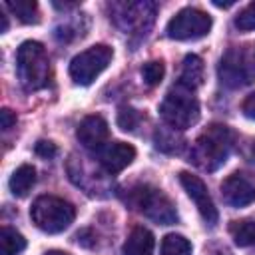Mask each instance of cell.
Here are the masks:
<instances>
[{
	"label": "cell",
	"mask_w": 255,
	"mask_h": 255,
	"mask_svg": "<svg viewBox=\"0 0 255 255\" xmlns=\"http://www.w3.org/2000/svg\"><path fill=\"white\" fill-rule=\"evenodd\" d=\"M231 145H233L231 129L223 124H213L195 139L189 161H193L197 167L205 171H215L227 161Z\"/></svg>",
	"instance_id": "cell-1"
},
{
	"label": "cell",
	"mask_w": 255,
	"mask_h": 255,
	"mask_svg": "<svg viewBox=\"0 0 255 255\" xmlns=\"http://www.w3.org/2000/svg\"><path fill=\"white\" fill-rule=\"evenodd\" d=\"M16 72L20 84L28 90H42L50 82V60L46 48L36 40H26L16 52Z\"/></svg>",
	"instance_id": "cell-2"
},
{
	"label": "cell",
	"mask_w": 255,
	"mask_h": 255,
	"mask_svg": "<svg viewBox=\"0 0 255 255\" xmlns=\"http://www.w3.org/2000/svg\"><path fill=\"white\" fill-rule=\"evenodd\" d=\"M126 203L159 225H171L177 221V211L171 199L153 185H135L128 191Z\"/></svg>",
	"instance_id": "cell-3"
},
{
	"label": "cell",
	"mask_w": 255,
	"mask_h": 255,
	"mask_svg": "<svg viewBox=\"0 0 255 255\" xmlns=\"http://www.w3.org/2000/svg\"><path fill=\"white\" fill-rule=\"evenodd\" d=\"M159 112L165 126L181 131L191 128L199 120V102L193 96V90H187L181 84H177L165 94Z\"/></svg>",
	"instance_id": "cell-4"
},
{
	"label": "cell",
	"mask_w": 255,
	"mask_h": 255,
	"mask_svg": "<svg viewBox=\"0 0 255 255\" xmlns=\"http://www.w3.org/2000/svg\"><path fill=\"white\" fill-rule=\"evenodd\" d=\"M30 217L38 229L46 233H60L74 221L76 209L70 201L62 197L40 195L30 207Z\"/></svg>",
	"instance_id": "cell-5"
},
{
	"label": "cell",
	"mask_w": 255,
	"mask_h": 255,
	"mask_svg": "<svg viewBox=\"0 0 255 255\" xmlns=\"http://www.w3.org/2000/svg\"><path fill=\"white\" fill-rule=\"evenodd\" d=\"M155 16V4L151 2H114L110 6V18L126 34H143L151 28Z\"/></svg>",
	"instance_id": "cell-6"
},
{
	"label": "cell",
	"mask_w": 255,
	"mask_h": 255,
	"mask_svg": "<svg viewBox=\"0 0 255 255\" xmlns=\"http://www.w3.org/2000/svg\"><path fill=\"white\" fill-rule=\"evenodd\" d=\"M112 48L106 44H96L84 52H80L78 56L72 58L70 62V76L76 84L80 86H88L92 84L112 62Z\"/></svg>",
	"instance_id": "cell-7"
},
{
	"label": "cell",
	"mask_w": 255,
	"mask_h": 255,
	"mask_svg": "<svg viewBox=\"0 0 255 255\" xmlns=\"http://www.w3.org/2000/svg\"><path fill=\"white\" fill-rule=\"evenodd\" d=\"M219 80L227 88H245L255 80V66L245 50L229 48L219 60Z\"/></svg>",
	"instance_id": "cell-8"
},
{
	"label": "cell",
	"mask_w": 255,
	"mask_h": 255,
	"mask_svg": "<svg viewBox=\"0 0 255 255\" xmlns=\"http://www.w3.org/2000/svg\"><path fill=\"white\" fill-rule=\"evenodd\" d=\"M211 30V16L197 8H183L167 22V36L173 40H197Z\"/></svg>",
	"instance_id": "cell-9"
},
{
	"label": "cell",
	"mask_w": 255,
	"mask_h": 255,
	"mask_svg": "<svg viewBox=\"0 0 255 255\" xmlns=\"http://www.w3.org/2000/svg\"><path fill=\"white\" fill-rule=\"evenodd\" d=\"M179 183L183 185V189L187 191V195L193 199V203H195L197 211L201 213L203 221L209 223V225H215V221H217V209H215V205L211 201V195L207 191V185L197 175H193L189 171H181L179 173Z\"/></svg>",
	"instance_id": "cell-10"
},
{
	"label": "cell",
	"mask_w": 255,
	"mask_h": 255,
	"mask_svg": "<svg viewBox=\"0 0 255 255\" xmlns=\"http://www.w3.org/2000/svg\"><path fill=\"white\" fill-rule=\"evenodd\" d=\"M96 157L102 163V167L108 173H120L122 169H126L133 157H135V149L129 143L124 141H110L106 145H102L100 149H96Z\"/></svg>",
	"instance_id": "cell-11"
},
{
	"label": "cell",
	"mask_w": 255,
	"mask_h": 255,
	"mask_svg": "<svg viewBox=\"0 0 255 255\" xmlns=\"http://www.w3.org/2000/svg\"><path fill=\"white\" fill-rule=\"evenodd\" d=\"M221 197L231 207H245L255 201V187L245 175L231 173L221 183Z\"/></svg>",
	"instance_id": "cell-12"
},
{
	"label": "cell",
	"mask_w": 255,
	"mask_h": 255,
	"mask_svg": "<svg viewBox=\"0 0 255 255\" xmlns=\"http://www.w3.org/2000/svg\"><path fill=\"white\" fill-rule=\"evenodd\" d=\"M76 137L80 139V143L84 147L100 149L102 145H106V141L110 137L106 120L102 116H86L76 129Z\"/></svg>",
	"instance_id": "cell-13"
},
{
	"label": "cell",
	"mask_w": 255,
	"mask_h": 255,
	"mask_svg": "<svg viewBox=\"0 0 255 255\" xmlns=\"http://www.w3.org/2000/svg\"><path fill=\"white\" fill-rule=\"evenodd\" d=\"M153 247H155V239L151 231L141 225H135L129 231L122 251L124 255H153Z\"/></svg>",
	"instance_id": "cell-14"
},
{
	"label": "cell",
	"mask_w": 255,
	"mask_h": 255,
	"mask_svg": "<svg viewBox=\"0 0 255 255\" xmlns=\"http://www.w3.org/2000/svg\"><path fill=\"white\" fill-rule=\"evenodd\" d=\"M177 84H181L187 90H195L203 84V62L199 56H195V54L185 56Z\"/></svg>",
	"instance_id": "cell-15"
},
{
	"label": "cell",
	"mask_w": 255,
	"mask_h": 255,
	"mask_svg": "<svg viewBox=\"0 0 255 255\" xmlns=\"http://www.w3.org/2000/svg\"><path fill=\"white\" fill-rule=\"evenodd\" d=\"M153 141H155V147L163 153H169V155H175V153H181V149L185 147V139L181 137V133L169 126H163V128H157L155 133H153Z\"/></svg>",
	"instance_id": "cell-16"
},
{
	"label": "cell",
	"mask_w": 255,
	"mask_h": 255,
	"mask_svg": "<svg viewBox=\"0 0 255 255\" xmlns=\"http://www.w3.org/2000/svg\"><path fill=\"white\" fill-rule=\"evenodd\" d=\"M34 183H36V169H34L32 165L24 163V165H20V167L12 173L8 185H10V191H12L16 197H24V195H28V191L34 187Z\"/></svg>",
	"instance_id": "cell-17"
},
{
	"label": "cell",
	"mask_w": 255,
	"mask_h": 255,
	"mask_svg": "<svg viewBox=\"0 0 255 255\" xmlns=\"http://www.w3.org/2000/svg\"><path fill=\"white\" fill-rule=\"evenodd\" d=\"M4 8H8L20 22L24 24H36L40 20V14H38V4L34 0H8L4 2Z\"/></svg>",
	"instance_id": "cell-18"
},
{
	"label": "cell",
	"mask_w": 255,
	"mask_h": 255,
	"mask_svg": "<svg viewBox=\"0 0 255 255\" xmlns=\"http://www.w3.org/2000/svg\"><path fill=\"white\" fill-rule=\"evenodd\" d=\"M229 233L233 241L239 247H249L255 245V219H241V221H231Z\"/></svg>",
	"instance_id": "cell-19"
},
{
	"label": "cell",
	"mask_w": 255,
	"mask_h": 255,
	"mask_svg": "<svg viewBox=\"0 0 255 255\" xmlns=\"http://www.w3.org/2000/svg\"><path fill=\"white\" fill-rule=\"evenodd\" d=\"M26 247V239L12 227L4 225L0 231V253L2 255H18Z\"/></svg>",
	"instance_id": "cell-20"
},
{
	"label": "cell",
	"mask_w": 255,
	"mask_h": 255,
	"mask_svg": "<svg viewBox=\"0 0 255 255\" xmlns=\"http://www.w3.org/2000/svg\"><path fill=\"white\" fill-rule=\"evenodd\" d=\"M161 255H191V243L177 233H169L161 239Z\"/></svg>",
	"instance_id": "cell-21"
},
{
	"label": "cell",
	"mask_w": 255,
	"mask_h": 255,
	"mask_svg": "<svg viewBox=\"0 0 255 255\" xmlns=\"http://www.w3.org/2000/svg\"><path fill=\"white\" fill-rule=\"evenodd\" d=\"M86 26H80V18L76 22H62L60 26H56L54 30V36L60 40V42H72L76 38H82L86 32Z\"/></svg>",
	"instance_id": "cell-22"
},
{
	"label": "cell",
	"mask_w": 255,
	"mask_h": 255,
	"mask_svg": "<svg viewBox=\"0 0 255 255\" xmlns=\"http://www.w3.org/2000/svg\"><path fill=\"white\" fill-rule=\"evenodd\" d=\"M141 122V116L135 108L131 106H122L120 112H118V126L124 129V131H133Z\"/></svg>",
	"instance_id": "cell-23"
},
{
	"label": "cell",
	"mask_w": 255,
	"mask_h": 255,
	"mask_svg": "<svg viewBox=\"0 0 255 255\" xmlns=\"http://www.w3.org/2000/svg\"><path fill=\"white\" fill-rule=\"evenodd\" d=\"M163 74H165V68H163V64L157 62V60L147 62V64H143V68H141V76H143V82H145L147 86H157V84L161 82Z\"/></svg>",
	"instance_id": "cell-24"
},
{
	"label": "cell",
	"mask_w": 255,
	"mask_h": 255,
	"mask_svg": "<svg viewBox=\"0 0 255 255\" xmlns=\"http://www.w3.org/2000/svg\"><path fill=\"white\" fill-rule=\"evenodd\" d=\"M235 26L243 32H249V30H255V2H251L249 6H245L237 18H235Z\"/></svg>",
	"instance_id": "cell-25"
},
{
	"label": "cell",
	"mask_w": 255,
	"mask_h": 255,
	"mask_svg": "<svg viewBox=\"0 0 255 255\" xmlns=\"http://www.w3.org/2000/svg\"><path fill=\"white\" fill-rule=\"evenodd\" d=\"M34 151H36L40 157H44V159H50V157H54V155L58 153V147H56V143H52V141L40 139V141L36 143Z\"/></svg>",
	"instance_id": "cell-26"
},
{
	"label": "cell",
	"mask_w": 255,
	"mask_h": 255,
	"mask_svg": "<svg viewBox=\"0 0 255 255\" xmlns=\"http://www.w3.org/2000/svg\"><path fill=\"white\" fill-rule=\"evenodd\" d=\"M241 112L245 114V118L255 120V92L249 94V96L243 100V104H241Z\"/></svg>",
	"instance_id": "cell-27"
},
{
	"label": "cell",
	"mask_w": 255,
	"mask_h": 255,
	"mask_svg": "<svg viewBox=\"0 0 255 255\" xmlns=\"http://www.w3.org/2000/svg\"><path fill=\"white\" fill-rule=\"evenodd\" d=\"M76 241H78L80 245H84V247H94V243H96L92 229H82V231H78V233H76Z\"/></svg>",
	"instance_id": "cell-28"
},
{
	"label": "cell",
	"mask_w": 255,
	"mask_h": 255,
	"mask_svg": "<svg viewBox=\"0 0 255 255\" xmlns=\"http://www.w3.org/2000/svg\"><path fill=\"white\" fill-rule=\"evenodd\" d=\"M0 120H2V129L8 131L12 126H16V114H12L8 108H4L0 112Z\"/></svg>",
	"instance_id": "cell-29"
},
{
	"label": "cell",
	"mask_w": 255,
	"mask_h": 255,
	"mask_svg": "<svg viewBox=\"0 0 255 255\" xmlns=\"http://www.w3.org/2000/svg\"><path fill=\"white\" fill-rule=\"evenodd\" d=\"M205 255H231L225 247H211L209 251H205Z\"/></svg>",
	"instance_id": "cell-30"
},
{
	"label": "cell",
	"mask_w": 255,
	"mask_h": 255,
	"mask_svg": "<svg viewBox=\"0 0 255 255\" xmlns=\"http://www.w3.org/2000/svg\"><path fill=\"white\" fill-rule=\"evenodd\" d=\"M46 255H70V253H64V251H48Z\"/></svg>",
	"instance_id": "cell-31"
},
{
	"label": "cell",
	"mask_w": 255,
	"mask_h": 255,
	"mask_svg": "<svg viewBox=\"0 0 255 255\" xmlns=\"http://www.w3.org/2000/svg\"><path fill=\"white\" fill-rule=\"evenodd\" d=\"M251 157H253V161H255V141H253V145H251Z\"/></svg>",
	"instance_id": "cell-32"
}]
</instances>
